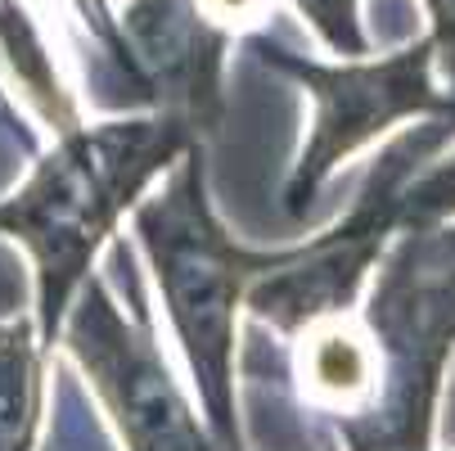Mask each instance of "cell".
Here are the masks:
<instances>
[{
    "instance_id": "1",
    "label": "cell",
    "mask_w": 455,
    "mask_h": 451,
    "mask_svg": "<svg viewBox=\"0 0 455 451\" xmlns=\"http://www.w3.org/2000/svg\"><path fill=\"white\" fill-rule=\"evenodd\" d=\"M189 145L194 126L172 113L73 126L59 132V145L36 163L19 195L0 204V235L28 244L36 267L41 348L54 343L59 320L77 298L95 248Z\"/></svg>"
},
{
    "instance_id": "3",
    "label": "cell",
    "mask_w": 455,
    "mask_h": 451,
    "mask_svg": "<svg viewBox=\"0 0 455 451\" xmlns=\"http://www.w3.org/2000/svg\"><path fill=\"white\" fill-rule=\"evenodd\" d=\"M365 326L383 393L343 424L352 451H428L455 348V226H406L374 280Z\"/></svg>"
},
{
    "instance_id": "2",
    "label": "cell",
    "mask_w": 455,
    "mask_h": 451,
    "mask_svg": "<svg viewBox=\"0 0 455 451\" xmlns=\"http://www.w3.org/2000/svg\"><path fill=\"white\" fill-rule=\"evenodd\" d=\"M199 149L172 163L167 185L136 204V235L154 257V276L167 298L172 330L199 383V402L217 451H239L235 429V316L248 285L271 271L280 253L239 248L208 208Z\"/></svg>"
},
{
    "instance_id": "7",
    "label": "cell",
    "mask_w": 455,
    "mask_h": 451,
    "mask_svg": "<svg viewBox=\"0 0 455 451\" xmlns=\"http://www.w3.org/2000/svg\"><path fill=\"white\" fill-rule=\"evenodd\" d=\"M0 63L10 68V77L23 86V95L41 109L45 122H54V132H73L77 113H73V100L63 95L54 68H50V54L23 10V0H0Z\"/></svg>"
},
{
    "instance_id": "10",
    "label": "cell",
    "mask_w": 455,
    "mask_h": 451,
    "mask_svg": "<svg viewBox=\"0 0 455 451\" xmlns=\"http://www.w3.org/2000/svg\"><path fill=\"white\" fill-rule=\"evenodd\" d=\"M455 217V154L428 163L402 189V226H437Z\"/></svg>"
},
{
    "instance_id": "11",
    "label": "cell",
    "mask_w": 455,
    "mask_h": 451,
    "mask_svg": "<svg viewBox=\"0 0 455 451\" xmlns=\"http://www.w3.org/2000/svg\"><path fill=\"white\" fill-rule=\"evenodd\" d=\"M293 5L339 59L370 54V36H365V23H361V0H293Z\"/></svg>"
},
{
    "instance_id": "8",
    "label": "cell",
    "mask_w": 455,
    "mask_h": 451,
    "mask_svg": "<svg viewBox=\"0 0 455 451\" xmlns=\"http://www.w3.org/2000/svg\"><path fill=\"white\" fill-rule=\"evenodd\" d=\"M41 424V348L23 320L0 326V451H32Z\"/></svg>"
},
{
    "instance_id": "13",
    "label": "cell",
    "mask_w": 455,
    "mask_h": 451,
    "mask_svg": "<svg viewBox=\"0 0 455 451\" xmlns=\"http://www.w3.org/2000/svg\"><path fill=\"white\" fill-rule=\"evenodd\" d=\"M73 5H77V10L86 14V23H91V28H95L117 54H122V36H117V23H113V14H108L104 0H73Z\"/></svg>"
},
{
    "instance_id": "9",
    "label": "cell",
    "mask_w": 455,
    "mask_h": 451,
    "mask_svg": "<svg viewBox=\"0 0 455 451\" xmlns=\"http://www.w3.org/2000/svg\"><path fill=\"white\" fill-rule=\"evenodd\" d=\"M311 330H315L311 357H307L311 389L324 393L330 402L374 398L379 393V352H374V343H361L356 334H347L334 316L315 320Z\"/></svg>"
},
{
    "instance_id": "6",
    "label": "cell",
    "mask_w": 455,
    "mask_h": 451,
    "mask_svg": "<svg viewBox=\"0 0 455 451\" xmlns=\"http://www.w3.org/2000/svg\"><path fill=\"white\" fill-rule=\"evenodd\" d=\"M122 59L154 82L158 113L199 126L204 109L221 100L226 23H217L204 0H136L117 23Z\"/></svg>"
},
{
    "instance_id": "12",
    "label": "cell",
    "mask_w": 455,
    "mask_h": 451,
    "mask_svg": "<svg viewBox=\"0 0 455 451\" xmlns=\"http://www.w3.org/2000/svg\"><path fill=\"white\" fill-rule=\"evenodd\" d=\"M428 14V41H433V59L446 73V91L455 95V0H419Z\"/></svg>"
},
{
    "instance_id": "5",
    "label": "cell",
    "mask_w": 455,
    "mask_h": 451,
    "mask_svg": "<svg viewBox=\"0 0 455 451\" xmlns=\"http://www.w3.org/2000/svg\"><path fill=\"white\" fill-rule=\"evenodd\" d=\"M68 348L113 411L126 451H208L204 429L167 374L158 348L145 330L126 326V316L100 285H91L73 311Z\"/></svg>"
},
{
    "instance_id": "4",
    "label": "cell",
    "mask_w": 455,
    "mask_h": 451,
    "mask_svg": "<svg viewBox=\"0 0 455 451\" xmlns=\"http://www.w3.org/2000/svg\"><path fill=\"white\" fill-rule=\"evenodd\" d=\"M267 59L275 68H284L289 77H298L315 104L311 136H307L302 158L289 181L293 213H302L315 199V189L330 181V172L339 163H347L356 149H365L383 132H393L397 122L455 113V95L437 91V82H433L437 59H433L428 36H419L415 45H406L397 54H383V59L361 54V59H339V63H315V59H298L289 50H271Z\"/></svg>"
}]
</instances>
